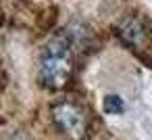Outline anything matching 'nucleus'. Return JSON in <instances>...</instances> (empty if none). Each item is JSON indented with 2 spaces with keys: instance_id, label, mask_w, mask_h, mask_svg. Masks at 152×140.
Listing matches in <instances>:
<instances>
[{
  "instance_id": "nucleus-4",
  "label": "nucleus",
  "mask_w": 152,
  "mask_h": 140,
  "mask_svg": "<svg viewBox=\"0 0 152 140\" xmlns=\"http://www.w3.org/2000/svg\"><path fill=\"white\" fill-rule=\"evenodd\" d=\"M102 109L108 115H121L125 111V100L119 94H106L104 100H102Z\"/></svg>"
},
{
  "instance_id": "nucleus-3",
  "label": "nucleus",
  "mask_w": 152,
  "mask_h": 140,
  "mask_svg": "<svg viewBox=\"0 0 152 140\" xmlns=\"http://www.w3.org/2000/svg\"><path fill=\"white\" fill-rule=\"evenodd\" d=\"M119 36L125 44L129 46H137L144 38V27L137 19H125L121 25H119Z\"/></svg>"
},
{
  "instance_id": "nucleus-1",
  "label": "nucleus",
  "mask_w": 152,
  "mask_h": 140,
  "mask_svg": "<svg viewBox=\"0 0 152 140\" xmlns=\"http://www.w3.org/2000/svg\"><path fill=\"white\" fill-rule=\"evenodd\" d=\"M73 73V59L65 42L50 44L40 63V77L48 88H63Z\"/></svg>"
},
{
  "instance_id": "nucleus-2",
  "label": "nucleus",
  "mask_w": 152,
  "mask_h": 140,
  "mask_svg": "<svg viewBox=\"0 0 152 140\" xmlns=\"http://www.w3.org/2000/svg\"><path fill=\"white\" fill-rule=\"evenodd\" d=\"M52 117H54V123L67 134L71 136L73 140H81L86 136V130H88V119H86V113L73 105V102H61L52 109Z\"/></svg>"
}]
</instances>
